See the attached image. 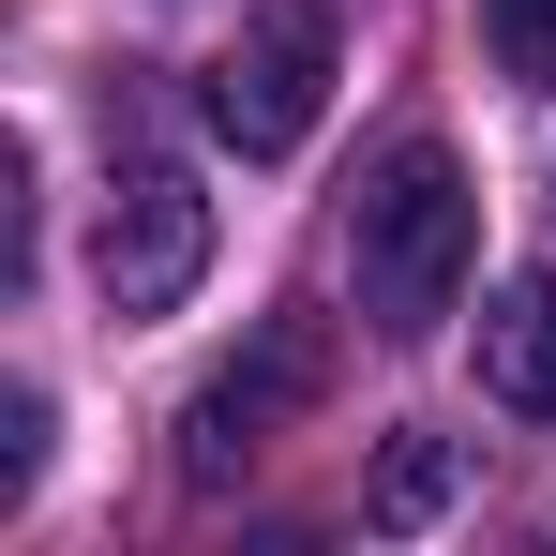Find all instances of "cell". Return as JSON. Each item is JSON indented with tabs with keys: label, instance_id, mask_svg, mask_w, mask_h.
I'll use <instances>...</instances> for the list:
<instances>
[{
	"label": "cell",
	"instance_id": "obj_3",
	"mask_svg": "<svg viewBox=\"0 0 556 556\" xmlns=\"http://www.w3.org/2000/svg\"><path fill=\"white\" fill-rule=\"evenodd\" d=\"M195 271H211V195H195V166L121 151V166H105V211H91V286H105V316H181Z\"/></svg>",
	"mask_w": 556,
	"mask_h": 556
},
{
	"label": "cell",
	"instance_id": "obj_1",
	"mask_svg": "<svg viewBox=\"0 0 556 556\" xmlns=\"http://www.w3.org/2000/svg\"><path fill=\"white\" fill-rule=\"evenodd\" d=\"M466 256H481V195L437 136H391L346 195V271H362V316L391 346H421L437 316L466 301Z\"/></svg>",
	"mask_w": 556,
	"mask_h": 556
},
{
	"label": "cell",
	"instance_id": "obj_2",
	"mask_svg": "<svg viewBox=\"0 0 556 556\" xmlns=\"http://www.w3.org/2000/svg\"><path fill=\"white\" fill-rule=\"evenodd\" d=\"M331 376H346L331 316H271V331H256V346H241V362L181 406V481H195V496H226V481L271 452L286 421H316V406H331Z\"/></svg>",
	"mask_w": 556,
	"mask_h": 556
},
{
	"label": "cell",
	"instance_id": "obj_6",
	"mask_svg": "<svg viewBox=\"0 0 556 556\" xmlns=\"http://www.w3.org/2000/svg\"><path fill=\"white\" fill-rule=\"evenodd\" d=\"M481 46H496V76L556 91V0H481Z\"/></svg>",
	"mask_w": 556,
	"mask_h": 556
},
{
	"label": "cell",
	"instance_id": "obj_4",
	"mask_svg": "<svg viewBox=\"0 0 556 556\" xmlns=\"http://www.w3.org/2000/svg\"><path fill=\"white\" fill-rule=\"evenodd\" d=\"M195 105H211V136H226L241 166H286V151L316 136V105H331V0L241 15V46L195 76Z\"/></svg>",
	"mask_w": 556,
	"mask_h": 556
},
{
	"label": "cell",
	"instance_id": "obj_8",
	"mask_svg": "<svg viewBox=\"0 0 556 556\" xmlns=\"http://www.w3.org/2000/svg\"><path fill=\"white\" fill-rule=\"evenodd\" d=\"M30 481H46V406H30V391H15V406H0V511H15V496H30Z\"/></svg>",
	"mask_w": 556,
	"mask_h": 556
},
{
	"label": "cell",
	"instance_id": "obj_5",
	"mask_svg": "<svg viewBox=\"0 0 556 556\" xmlns=\"http://www.w3.org/2000/svg\"><path fill=\"white\" fill-rule=\"evenodd\" d=\"M481 391H496L511 421H556V271L481 301Z\"/></svg>",
	"mask_w": 556,
	"mask_h": 556
},
{
	"label": "cell",
	"instance_id": "obj_7",
	"mask_svg": "<svg viewBox=\"0 0 556 556\" xmlns=\"http://www.w3.org/2000/svg\"><path fill=\"white\" fill-rule=\"evenodd\" d=\"M437 496H452V452H437V437H406V452L376 466V527H421Z\"/></svg>",
	"mask_w": 556,
	"mask_h": 556
}]
</instances>
